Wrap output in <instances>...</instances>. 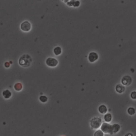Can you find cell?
I'll list each match as a JSON object with an SVG mask.
<instances>
[{"label":"cell","mask_w":136,"mask_h":136,"mask_svg":"<svg viewBox=\"0 0 136 136\" xmlns=\"http://www.w3.org/2000/svg\"><path fill=\"white\" fill-rule=\"evenodd\" d=\"M32 62L31 57L28 54H24L19 60V64L23 67H28L30 66Z\"/></svg>","instance_id":"6da1fadb"},{"label":"cell","mask_w":136,"mask_h":136,"mask_svg":"<svg viewBox=\"0 0 136 136\" xmlns=\"http://www.w3.org/2000/svg\"><path fill=\"white\" fill-rule=\"evenodd\" d=\"M102 121L99 118L96 117L92 119L91 121V126L94 129H97L102 126Z\"/></svg>","instance_id":"7a4b0ae2"},{"label":"cell","mask_w":136,"mask_h":136,"mask_svg":"<svg viewBox=\"0 0 136 136\" xmlns=\"http://www.w3.org/2000/svg\"><path fill=\"white\" fill-rule=\"evenodd\" d=\"M101 131L106 134H113V126L107 123H104L101 126Z\"/></svg>","instance_id":"3957f363"},{"label":"cell","mask_w":136,"mask_h":136,"mask_svg":"<svg viewBox=\"0 0 136 136\" xmlns=\"http://www.w3.org/2000/svg\"><path fill=\"white\" fill-rule=\"evenodd\" d=\"M46 64L49 67H56L58 64V61L55 58H48L46 60Z\"/></svg>","instance_id":"277c9868"},{"label":"cell","mask_w":136,"mask_h":136,"mask_svg":"<svg viewBox=\"0 0 136 136\" xmlns=\"http://www.w3.org/2000/svg\"><path fill=\"white\" fill-rule=\"evenodd\" d=\"M31 24L28 21H25L21 24L20 28L23 31L29 32L31 29Z\"/></svg>","instance_id":"5b68a950"},{"label":"cell","mask_w":136,"mask_h":136,"mask_svg":"<svg viewBox=\"0 0 136 136\" xmlns=\"http://www.w3.org/2000/svg\"><path fill=\"white\" fill-rule=\"evenodd\" d=\"M121 83L124 85H130L132 83V78L128 75H126L122 77L121 80Z\"/></svg>","instance_id":"8992f818"},{"label":"cell","mask_w":136,"mask_h":136,"mask_svg":"<svg viewBox=\"0 0 136 136\" xmlns=\"http://www.w3.org/2000/svg\"><path fill=\"white\" fill-rule=\"evenodd\" d=\"M98 58V55L96 52H91L89 54L88 60L91 62H94L96 61Z\"/></svg>","instance_id":"52a82bcc"},{"label":"cell","mask_w":136,"mask_h":136,"mask_svg":"<svg viewBox=\"0 0 136 136\" xmlns=\"http://www.w3.org/2000/svg\"><path fill=\"white\" fill-rule=\"evenodd\" d=\"M64 2H67V5H69V6L78 7L80 5V1H73V0H71V1H66Z\"/></svg>","instance_id":"ba28073f"},{"label":"cell","mask_w":136,"mask_h":136,"mask_svg":"<svg viewBox=\"0 0 136 136\" xmlns=\"http://www.w3.org/2000/svg\"><path fill=\"white\" fill-rule=\"evenodd\" d=\"M115 90L119 94H121L124 91L125 87L121 84H118L115 87Z\"/></svg>","instance_id":"9c48e42d"},{"label":"cell","mask_w":136,"mask_h":136,"mask_svg":"<svg viewBox=\"0 0 136 136\" xmlns=\"http://www.w3.org/2000/svg\"><path fill=\"white\" fill-rule=\"evenodd\" d=\"M3 96L4 97L5 99H9L11 97L12 94L11 92L9 90H5L2 93Z\"/></svg>","instance_id":"30bf717a"},{"label":"cell","mask_w":136,"mask_h":136,"mask_svg":"<svg viewBox=\"0 0 136 136\" xmlns=\"http://www.w3.org/2000/svg\"><path fill=\"white\" fill-rule=\"evenodd\" d=\"M98 111L100 113L105 114L107 113V107H106V106L103 105L100 106L99 107Z\"/></svg>","instance_id":"8fae6325"},{"label":"cell","mask_w":136,"mask_h":136,"mask_svg":"<svg viewBox=\"0 0 136 136\" xmlns=\"http://www.w3.org/2000/svg\"><path fill=\"white\" fill-rule=\"evenodd\" d=\"M113 126V134H115L119 132V131L120 130V126L118 124H114Z\"/></svg>","instance_id":"7c38bea8"},{"label":"cell","mask_w":136,"mask_h":136,"mask_svg":"<svg viewBox=\"0 0 136 136\" xmlns=\"http://www.w3.org/2000/svg\"><path fill=\"white\" fill-rule=\"evenodd\" d=\"M112 115H111V114L110 113L106 114L104 117L105 121L106 122H107V123H108V122H110L111 121H112Z\"/></svg>","instance_id":"4fadbf2b"},{"label":"cell","mask_w":136,"mask_h":136,"mask_svg":"<svg viewBox=\"0 0 136 136\" xmlns=\"http://www.w3.org/2000/svg\"><path fill=\"white\" fill-rule=\"evenodd\" d=\"M54 54H55L56 56H59L60 54L62 52V49H61V47H55V48L54 49Z\"/></svg>","instance_id":"5bb4252c"},{"label":"cell","mask_w":136,"mask_h":136,"mask_svg":"<svg viewBox=\"0 0 136 136\" xmlns=\"http://www.w3.org/2000/svg\"><path fill=\"white\" fill-rule=\"evenodd\" d=\"M22 88H23V85L20 83H16L14 85V89H15V90L17 91H19L21 90Z\"/></svg>","instance_id":"9a60e30c"},{"label":"cell","mask_w":136,"mask_h":136,"mask_svg":"<svg viewBox=\"0 0 136 136\" xmlns=\"http://www.w3.org/2000/svg\"><path fill=\"white\" fill-rule=\"evenodd\" d=\"M136 113L135 109L133 107H130L128 110V113L130 115H134Z\"/></svg>","instance_id":"2e32d148"},{"label":"cell","mask_w":136,"mask_h":136,"mask_svg":"<svg viewBox=\"0 0 136 136\" xmlns=\"http://www.w3.org/2000/svg\"><path fill=\"white\" fill-rule=\"evenodd\" d=\"M47 100H48L47 97L45 96H42L39 97V100L42 102L44 103V102H47Z\"/></svg>","instance_id":"e0dca14e"},{"label":"cell","mask_w":136,"mask_h":136,"mask_svg":"<svg viewBox=\"0 0 136 136\" xmlns=\"http://www.w3.org/2000/svg\"><path fill=\"white\" fill-rule=\"evenodd\" d=\"M94 136H104V133L101 130H97L95 132Z\"/></svg>","instance_id":"ac0fdd59"},{"label":"cell","mask_w":136,"mask_h":136,"mask_svg":"<svg viewBox=\"0 0 136 136\" xmlns=\"http://www.w3.org/2000/svg\"><path fill=\"white\" fill-rule=\"evenodd\" d=\"M130 97H131L132 99L136 100V91H133L130 94Z\"/></svg>","instance_id":"d6986e66"},{"label":"cell","mask_w":136,"mask_h":136,"mask_svg":"<svg viewBox=\"0 0 136 136\" xmlns=\"http://www.w3.org/2000/svg\"><path fill=\"white\" fill-rule=\"evenodd\" d=\"M10 63L9 62H6L5 63V64H4V66H5V67H6V68H8V67H10Z\"/></svg>","instance_id":"ffe728a7"},{"label":"cell","mask_w":136,"mask_h":136,"mask_svg":"<svg viewBox=\"0 0 136 136\" xmlns=\"http://www.w3.org/2000/svg\"><path fill=\"white\" fill-rule=\"evenodd\" d=\"M125 136H133V135L132 134H128Z\"/></svg>","instance_id":"44dd1931"}]
</instances>
